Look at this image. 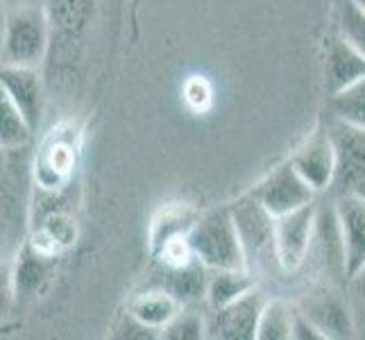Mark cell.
I'll list each match as a JSON object with an SVG mask.
<instances>
[{"instance_id": "1", "label": "cell", "mask_w": 365, "mask_h": 340, "mask_svg": "<svg viewBox=\"0 0 365 340\" xmlns=\"http://www.w3.org/2000/svg\"><path fill=\"white\" fill-rule=\"evenodd\" d=\"M186 243L191 254L209 270L247 268L230 207L213 209L195 218L186 232Z\"/></svg>"}, {"instance_id": "2", "label": "cell", "mask_w": 365, "mask_h": 340, "mask_svg": "<svg viewBox=\"0 0 365 340\" xmlns=\"http://www.w3.org/2000/svg\"><path fill=\"white\" fill-rule=\"evenodd\" d=\"M48 19L34 5L9 9L3 30V55L5 66H25L36 68L48 53Z\"/></svg>"}, {"instance_id": "3", "label": "cell", "mask_w": 365, "mask_h": 340, "mask_svg": "<svg viewBox=\"0 0 365 340\" xmlns=\"http://www.w3.org/2000/svg\"><path fill=\"white\" fill-rule=\"evenodd\" d=\"M232 220L236 227L238 241L243 247V257L247 270L263 268L268 263H277L274 259V218L261 207L259 200L247 193L230 205Z\"/></svg>"}, {"instance_id": "4", "label": "cell", "mask_w": 365, "mask_h": 340, "mask_svg": "<svg viewBox=\"0 0 365 340\" xmlns=\"http://www.w3.org/2000/svg\"><path fill=\"white\" fill-rule=\"evenodd\" d=\"M316 222L318 211L313 202L274 218V259L284 272H295L307 261L316 238Z\"/></svg>"}, {"instance_id": "5", "label": "cell", "mask_w": 365, "mask_h": 340, "mask_svg": "<svg viewBox=\"0 0 365 340\" xmlns=\"http://www.w3.org/2000/svg\"><path fill=\"white\" fill-rule=\"evenodd\" d=\"M334 222L341 245V270L349 282L365 268V197L343 193L336 200Z\"/></svg>"}, {"instance_id": "6", "label": "cell", "mask_w": 365, "mask_h": 340, "mask_svg": "<svg viewBox=\"0 0 365 340\" xmlns=\"http://www.w3.org/2000/svg\"><path fill=\"white\" fill-rule=\"evenodd\" d=\"M261 207L266 209L272 218H279L284 213H291L299 207H307L313 202L316 191L299 177V172L293 168L291 161L277 166L266 180L259 182L252 188Z\"/></svg>"}, {"instance_id": "7", "label": "cell", "mask_w": 365, "mask_h": 340, "mask_svg": "<svg viewBox=\"0 0 365 340\" xmlns=\"http://www.w3.org/2000/svg\"><path fill=\"white\" fill-rule=\"evenodd\" d=\"M329 136L336 148L334 184L341 186L343 193L365 197V130L336 120Z\"/></svg>"}, {"instance_id": "8", "label": "cell", "mask_w": 365, "mask_h": 340, "mask_svg": "<svg viewBox=\"0 0 365 340\" xmlns=\"http://www.w3.org/2000/svg\"><path fill=\"white\" fill-rule=\"evenodd\" d=\"M266 297L255 288L232 304L222 309H211L207 318V338L220 340H257V324Z\"/></svg>"}, {"instance_id": "9", "label": "cell", "mask_w": 365, "mask_h": 340, "mask_svg": "<svg viewBox=\"0 0 365 340\" xmlns=\"http://www.w3.org/2000/svg\"><path fill=\"white\" fill-rule=\"evenodd\" d=\"M291 163L316 193L329 188L336 177V148L329 132L311 136L291 157Z\"/></svg>"}, {"instance_id": "10", "label": "cell", "mask_w": 365, "mask_h": 340, "mask_svg": "<svg viewBox=\"0 0 365 340\" xmlns=\"http://www.w3.org/2000/svg\"><path fill=\"white\" fill-rule=\"evenodd\" d=\"M0 86L7 91V96L14 100V105L21 109L30 128L36 130L43 111V89H41V75L36 68L25 66H0Z\"/></svg>"}, {"instance_id": "11", "label": "cell", "mask_w": 365, "mask_h": 340, "mask_svg": "<svg viewBox=\"0 0 365 340\" xmlns=\"http://www.w3.org/2000/svg\"><path fill=\"white\" fill-rule=\"evenodd\" d=\"M73 166H75L73 138H66L61 136V132H55L48 138V143L41 148L39 159L34 161V180L43 191L55 193L57 188H61L68 182Z\"/></svg>"}, {"instance_id": "12", "label": "cell", "mask_w": 365, "mask_h": 340, "mask_svg": "<svg viewBox=\"0 0 365 340\" xmlns=\"http://www.w3.org/2000/svg\"><path fill=\"white\" fill-rule=\"evenodd\" d=\"M55 272V254L36 249L25 241L16 252V259L11 263V282H14V295L34 297L39 295Z\"/></svg>"}, {"instance_id": "13", "label": "cell", "mask_w": 365, "mask_h": 340, "mask_svg": "<svg viewBox=\"0 0 365 340\" xmlns=\"http://www.w3.org/2000/svg\"><path fill=\"white\" fill-rule=\"evenodd\" d=\"M302 313L318 326L322 336L329 338H351L356 331L354 316L347 309L345 302L331 291H320L313 293Z\"/></svg>"}, {"instance_id": "14", "label": "cell", "mask_w": 365, "mask_h": 340, "mask_svg": "<svg viewBox=\"0 0 365 340\" xmlns=\"http://www.w3.org/2000/svg\"><path fill=\"white\" fill-rule=\"evenodd\" d=\"M361 78H365V57L338 36L327 48V91L331 96Z\"/></svg>"}, {"instance_id": "15", "label": "cell", "mask_w": 365, "mask_h": 340, "mask_svg": "<svg viewBox=\"0 0 365 340\" xmlns=\"http://www.w3.org/2000/svg\"><path fill=\"white\" fill-rule=\"evenodd\" d=\"M182 309V302L168 293L166 288H155V291L138 293L128 302V311L136 320H141L148 324L150 329L161 331L166 326L173 316Z\"/></svg>"}, {"instance_id": "16", "label": "cell", "mask_w": 365, "mask_h": 340, "mask_svg": "<svg viewBox=\"0 0 365 340\" xmlns=\"http://www.w3.org/2000/svg\"><path fill=\"white\" fill-rule=\"evenodd\" d=\"M257 282L247 268H234V270H211L207 282V302L211 309H222L243 297L245 293L255 291Z\"/></svg>"}, {"instance_id": "17", "label": "cell", "mask_w": 365, "mask_h": 340, "mask_svg": "<svg viewBox=\"0 0 365 340\" xmlns=\"http://www.w3.org/2000/svg\"><path fill=\"white\" fill-rule=\"evenodd\" d=\"M166 270H168V279L163 288L178 297L182 304H195L197 299L205 297L207 282H209V268L202 266L195 257L188 259L178 268H166Z\"/></svg>"}, {"instance_id": "18", "label": "cell", "mask_w": 365, "mask_h": 340, "mask_svg": "<svg viewBox=\"0 0 365 340\" xmlns=\"http://www.w3.org/2000/svg\"><path fill=\"white\" fill-rule=\"evenodd\" d=\"M195 216L193 209H188L186 205H166L157 211V216L150 222V252H157L166 245L168 241L178 236H186V232L191 230Z\"/></svg>"}, {"instance_id": "19", "label": "cell", "mask_w": 365, "mask_h": 340, "mask_svg": "<svg viewBox=\"0 0 365 340\" xmlns=\"http://www.w3.org/2000/svg\"><path fill=\"white\" fill-rule=\"evenodd\" d=\"M34 130L25 120L21 109L14 105V100L0 86V150H23L30 143Z\"/></svg>"}, {"instance_id": "20", "label": "cell", "mask_w": 365, "mask_h": 340, "mask_svg": "<svg viewBox=\"0 0 365 340\" xmlns=\"http://www.w3.org/2000/svg\"><path fill=\"white\" fill-rule=\"evenodd\" d=\"M329 105L336 120L351 125V128L365 130V78L331 93Z\"/></svg>"}, {"instance_id": "21", "label": "cell", "mask_w": 365, "mask_h": 340, "mask_svg": "<svg viewBox=\"0 0 365 340\" xmlns=\"http://www.w3.org/2000/svg\"><path fill=\"white\" fill-rule=\"evenodd\" d=\"M293 311L286 299H266L257 324V340H291Z\"/></svg>"}, {"instance_id": "22", "label": "cell", "mask_w": 365, "mask_h": 340, "mask_svg": "<svg viewBox=\"0 0 365 340\" xmlns=\"http://www.w3.org/2000/svg\"><path fill=\"white\" fill-rule=\"evenodd\" d=\"M166 340H200L207 338V318L193 304H182L173 320L159 331Z\"/></svg>"}, {"instance_id": "23", "label": "cell", "mask_w": 365, "mask_h": 340, "mask_svg": "<svg viewBox=\"0 0 365 340\" xmlns=\"http://www.w3.org/2000/svg\"><path fill=\"white\" fill-rule=\"evenodd\" d=\"M19 193L16 184L5 172H0V245L11 243L19 227Z\"/></svg>"}, {"instance_id": "24", "label": "cell", "mask_w": 365, "mask_h": 340, "mask_svg": "<svg viewBox=\"0 0 365 340\" xmlns=\"http://www.w3.org/2000/svg\"><path fill=\"white\" fill-rule=\"evenodd\" d=\"M338 28H341V39L365 57V11L351 0H345Z\"/></svg>"}, {"instance_id": "25", "label": "cell", "mask_w": 365, "mask_h": 340, "mask_svg": "<svg viewBox=\"0 0 365 340\" xmlns=\"http://www.w3.org/2000/svg\"><path fill=\"white\" fill-rule=\"evenodd\" d=\"M109 338H123V340H155L159 338L157 329H150L148 324L136 320L130 311L118 313L116 320L109 326Z\"/></svg>"}, {"instance_id": "26", "label": "cell", "mask_w": 365, "mask_h": 340, "mask_svg": "<svg viewBox=\"0 0 365 340\" xmlns=\"http://www.w3.org/2000/svg\"><path fill=\"white\" fill-rule=\"evenodd\" d=\"M53 19L57 25L66 30H73V25L82 21V5L80 0H55L53 3Z\"/></svg>"}, {"instance_id": "27", "label": "cell", "mask_w": 365, "mask_h": 340, "mask_svg": "<svg viewBox=\"0 0 365 340\" xmlns=\"http://www.w3.org/2000/svg\"><path fill=\"white\" fill-rule=\"evenodd\" d=\"M291 340H327L322 331L313 324L302 311H293V324H291Z\"/></svg>"}, {"instance_id": "28", "label": "cell", "mask_w": 365, "mask_h": 340, "mask_svg": "<svg viewBox=\"0 0 365 340\" xmlns=\"http://www.w3.org/2000/svg\"><path fill=\"white\" fill-rule=\"evenodd\" d=\"M14 282H11V263L0 261V318L7 316L14 304Z\"/></svg>"}, {"instance_id": "29", "label": "cell", "mask_w": 365, "mask_h": 340, "mask_svg": "<svg viewBox=\"0 0 365 340\" xmlns=\"http://www.w3.org/2000/svg\"><path fill=\"white\" fill-rule=\"evenodd\" d=\"M349 284H351V293H354L356 311H361V316L365 318V268L351 277Z\"/></svg>"}, {"instance_id": "30", "label": "cell", "mask_w": 365, "mask_h": 340, "mask_svg": "<svg viewBox=\"0 0 365 340\" xmlns=\"http://www.w3.org/2000/svg\"><path fill=\"white\" fill-rule=\"evenodd\" d=\"M5 5H9V9L14 7H28V5H34V0H3Z\"/></svg>"}, {"instance_id": "31", "label": "cell", "mask_w": 365, "mask_h": 340, "mask_svg": "<svg viewBox=\"0 0 365 340\" xmlns=\"http://www.w3.org/2000/svg\"><path fill=\"white\" fill-rule=\"evenodd\" d=\"M351 3H354L356 7H361V9L365 11V0H351Z\"/></svg>"}]
</instances>
